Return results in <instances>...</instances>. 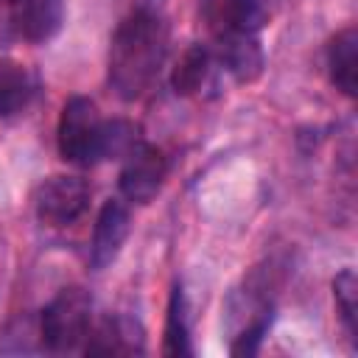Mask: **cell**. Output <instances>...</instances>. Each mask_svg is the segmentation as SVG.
Instances as JSON below:
<instances>
[{
	"mask_svg": "<svg viewBox=\"0 0 358 358\" xmlns=\"http://www.w3.org/2000/svg\"><path fill=\"white\" fill-rule=\"evenodd\" d=\"M201 17L213 34H257L271 17V0H201Z\"/></svg>",
	"mask_w": 358,
	"mask_h": 358,
	"instance_id": "6",
	"label": "cell"
},
{
	"mask_svg": "<svg viewBox=\"0 0 358 358\" xmlns=\"http://www.w3.org/2000/svg\"><path fill=\"white\" fill-rule=\"evenodd\" d=\"M140 129L131 120H103V140H101V159H123L137 143H140Z\"/></svg>",
	"mask_w": 358,
	"mask_h": 358,
	"instance_id": "16",
	"label": "cell"
},
{
	"mask_svg": "<svg viewBox=\"0 0 358 358\" xmlns=\"http://www.w3.org/2000/svg\"><path fill=\"white\" fill-rule=\"evenodd\" d=\"M213 70H215L213 48L210 45H190L171 73V87L176 95H185V98L199 95L210 84Z\"/></svg>",
	"mask_w": 358,
	"mask_h": 358,
	"instance_id": "12",
	"label": "cell"
},
{
	"mask_svg": "<svg viewBox=\"0 0 358 358\" xmlns=\"http://www.w3.org/2000/svg\"><path fill=\"white\" fill-rule=\"evenodd\" d=\"M87 204H90L87 182L70 173H56L45 179L36 190V218L53 229L76 224L84 215Z\"/></svg>",
	"mask_w": 358,
	"mask_h": 358,
	"instance_id": "4",
	"label": "cell"
},
{
	"mask_svg": "<svg viewBox=\"0 0 358 358\" xmlns=\"http://www.w3.org/2000/svg\"><path fill=\"white\" fill-rule=\"evenodd\" d=\"M84 355H131L145 352V333L137 319L126 313L103 316L90 324V333L81 344Z\"/></svg>",
	"mask_w": 358,
	"mask_h": 358,
	"instance_id": "7",
	"label": "cell"
},
{
	"mask_svg": "<svg viewBox=\"0 0 358 358\" xmlns=\"http://www.w3.org/2000/svg\"><path fill=\"white\" fill-rule=\"evenodd\" d=\"M333 299H336V310L338 319L344 324V333L350 336V341H355L358 336V280L352 268H341L333 280Z\"/></svg>",
	"mask_w": 358,
	"mask_h": 358,
	"instance_id": "15",
	"label": "cell"
},
{
	"mask_svg": "<svg viewBox=\"0 0 358 358\" xmlns=\"http://www.w3.org/2000/svg\"><path fill=\"white\" fill-rule=\"evenodd\" d=\"M8 20L17 36L48 42L64 22V0H8Z\"/></svg>",
	"mask_w": 358,
	"mask_h": 358,
	"instance_id": "9",
	"label": "cell"
},
{
	"mask_svg": "<svg viewBox=\"0 0 358 358\" xmlns=\"http://www.w3.org/2000/svg\"><path fill=\"white\" fill-rule=\"evenodd\" d=\"M213 56L215 62L241 84L255 81L263 73L266 56L260 48L257 34H229V36H218L213 39Z\"/></svg>",
	"mask_w": 358,
	"mask_h": 358,
	"instance_id": "10",
	"label": "cell"
},
{
	"mask_svg": "<svg viewBox=\"0 0 358 358\" xmlns=\"http://www.w3.org/2000/svg\"><path fill=\"white\" fill-rule=\"evenodd\" d=\"M101 140H103V117L95 101L87 95L67 98L56 126V145L62 159L81 168L101 162Z\"/></svg>",
	"mask_w": 358,
	"mask_h": 358,
	"instance_id": "3",
	"label": "cell"
},
{
	"mask_svg": "<svg viewBox=\"0 0 358 358\" xmlns=\"http://www.w3.org/2000/svg\"><path fill=\"white\" fill-rule=\"evenodd\" d=\"M168 176V159L165 154L140 140L126 157H123V168H120V176H117V187L123 193L126 201H134V204H148L154 201V196L162 190V182Z\"/></svg>",
	"mask_w": 358,
	"mask_h": 358,
	"instance_id": "5",
	"label": "cell"
},
{
	"mask_svg": "<svg viewBox=\"0 0 358 358\" xmlns=\"http://www.w3.org/2000/svg\"><path fill=\"white\" fill-rule=\"evenodd\" d=\"M168 45V28L151 8L126 14L109 39V87L123 101H137L157 78Z\"/></svg>",
	"mask_w": 358,
	"mask_h": 358,
	"instance_id": "1",
	"label": "cell"
},
{
	"mask_svg": "<svg viewBox=\"0 0 358 358\" xmlns=\"http://www.w3.org/2000/svg\"><path fill=\"white\" fill-rule=\"evenodd\" d=\"M129 238V207L120 199L103 201L98 210L95 227H92V241H90V266L95 271L106 268L123 249Z\"/></svg>",
	"mask_w": 358,
	"mask_h": 358,
	"instance_id": "8",
	"label": "cell"
},
{
	"mask_svg": "<svg viewBox=\"0 0 358 358\" xmlns=\"http://www.w3.org/2000/svg\"><path fill=\"white\" fill-rule=\"evenodd\" d=\"M31 76L17 59H0V117L20 115L31 101Z\"/></svg>",
	"mask_w": 358,
	"mask_h": 358,
	"instance_id": "13",
	"label": "cell"
},
{
	"mask_svg": "<svg viewBox=\"0 0 358 358\" xmlns=\"http://www.w3.org/2000/svg\"><path fill=\"white\" fill-rule=\"evenodd\" d=\"M271 322H274V305L255 310V313L249 316L246 327H243V330L235 336V341H232L229 352H232V355H255V352L260 350V344H263V336L268 333Z\"/></svg>",
	"mask_w": 358,
	"mask_h": 358,
	"instance_id": "17",
	"label": "cell"
},
{
	"mask_svg": "<svg viewBox=\"0 0 358 358\" xmlns=\"http://www.w3.org/2000/svg\"><path fill=\"white\" fill-rule=\"evenodd\" d=\"M92 324V299L84 288L70 285L62 288L36 319L39 330V347L45 352H76L81 350L87 333Z\"/></svg>",
	"mask_w": 358,
	"mask_h": 358,
	"instance_id": "2",
	"label": "cell"
},
{
	"mask_svg": "<svg viewBox=\"0 0 358 358\" xmlns=\"http://www.w3.org/2000/svg\"><path fill=\"white\" fill-rule=\"evenodd\" d=\"M165 355H190V324H187V308H185V294L182 285H173L171 299H168V316H165Z\"/></svg>",
	"mask_w": 358,
	"mask_h": 358,
	"instance_id": "14",
	"label": "cell"
},
{
	"mask_svg": "<svg viewBox=\"0 0 358 358\" xmlns=\"http://www.w3.org/2000/svg\"><path fill=\"white\" fill-rule=\"evenodd\" d=\"M327 76L330 84L347 95H358V31L350 25L338 31L327 45Z\"/></svg>",
	"mask_w": 358,
	"mask_h": 358,
	"instance_id": "11",
	"label": "cell"
}]
</instances>
